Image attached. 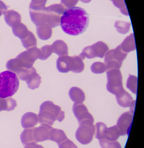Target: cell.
<instances>
[{
	"mask_svg": "<svg viewBox=\"0 0 144 148\" xmlns=\"http://www.w3.org/2000/svg\"><path fill=\"white\" fill-rule=\"evenodd\" d=\"M34 128H25L20 134V141L25 146L30 143H37L33 137Z\"/></svg>",
	"mask_w": 144,
	"mask_h": 148,
	"instance_id": "cell-21",
	"label": "cell"
},
{
	"mask_svg": "<svg viewBox=\"0 0 144 148\" xmlns=\"http://www.w3.org/2000/svg\"><path fill=\"white\" fill-rule=\"evenodd\" d=\"M80 1H81L83 3H90L91 1V0H80Z\"/></svg>",
	"mask_w": 144,
	"mask_h": 148,
	"instance_id": "cell-45",
	"label": "cell"
},
{
	"mask_svg": "<svg viewBox=\"0 0 144 148\" xmlns=\"http://www.w3.org/2000/svg\"><path fill=\"white\" fill-rule=\"evenodd\" d=\"M134 112L129 111L122 114L117 122V127L119 129L121 136L128 135L133 120Z\"/></svg>",
	"mask_w": 144,
	"mask_h": 148,
	"instance_id": "cell-9",
	"label": "cell"
},
{
	"mask_svg": "<svg viewBox=\"0 0 144 148\" xmlns=\"http://www.w3.org/2000/svg\"><path fill=\"white\" fill-rule=\"evenodd\" d=\"M120 136L119 130L117 128V126L115 125L107 129L104 140L109 141H115L117 140V139H119Z\"/></svg>",
	"mask_w": 144,
	"mask_h": 148,
	"instance_id": "cell-27",
	"label": "cell"
},
{
	"mask_svg": "<svg viewBox=\"0 0 144 148\" xmlns=\"http://www.w3.org/2000/svg\"><path fill=\"white\" fill-rule=\"evenodd\" d=\"M115 27L119 33L125 34L129 32L130 27V23H128V22L117 21L115 23Z\"/></svg>",
	"mask_w": 144,
	"mask_h": 148,
	"instance_id": "cell-30",
	"label": "cell"
},
{
	"mask_svg": "<svg viewBox=\"0 0 144 148\" xmlns=\"http://www.w3.org/2000/svg\"><path fill=\"white\" fill-rule=\"evenodd\" d=\"M47 0H32L30 3V7H44Z\"/></svg>",
	"mask_w": 144,
	"mask_h": 148,
	"instance_id": "cell-42",
	"label": "cell"
},
{
	"mask_svg": "<svg viewBox=\"0 0 144 148\" xmlns=\"http://www.w3.org/2000/svg\"><path fill=\"white\" fill-rule=\"evenodd\" d=\"M53 53L59 56H65L68 55V48L66 43L64 41L58 40L55 41L51 45Z\"/></svg>",
	"mask_w": 144,
	"mask_h": 148,
	"instance_id": "cell-17",
	"label": "cell"
},
{
	"mask_svg": "<svg viewBox=\"0 0 144 148\" xmlns=\"http://www.w3.org/2000/svg\"><path fill=\"white\" fill-rule=\"evenodd\" d=\"M64 10L65 8L61 4H52L47 7V24H48L51 28L59 25L61 17Z\"/></svg>",
	"mask_w": 144,
	"mask_h": 148,
	"instance_id": "cell-7",
	"label": "cell"
},
{
	"mask_svg": "<svg viewBox=\"0 0 144 148\" xmlns=\"http://www.w3.org/2000/svg\"><path fill=\"white\" fill-rule=\"evenodd\" d=\"M69 95L72 101L76 103H83L85 99L84 91L77 87H73L71 88L69 90Z\"/></svg>",
	"mask_w": 144,
	"mask_h": 148,
	"instance_id": "cell-16",
	"label": "cell"
},
{
	"mask_svg": "<svg viewBox=\"0 0 144 148\" xmlns=\"http://www.w3.org/2000/svg\"><path fill=\"white\" fill-rule=\"evenodd\" d=\"M59 148H78L74 143L70 140H66L58 144Z\"/></svg>",
	"mask_w": 144,
	"mask_h": 148,
	"instance_id": "cell-40",
	"label": "cell"
},
{
	"mask_svg": "<svg viewBox=\"0 0 144 148\" xmlns=\"http://www.w3.org/2000/svg\"><path fill=\"white\" fill-rule=\"evenodd\" d=\"M108 82L106 88L108 92L115 95L124 90L123 85V77L119 69H112L106 71Z\"/></svg>",
	"mask_w": 144,
	"mask_h": 148,
	"instance_id": "cell-5",
	"label": "cell"
},
{
	"mask_svg": "<svg viewBox=\"0 0 144 148\" xmlns=\"http://www.w3.org/2000/svg\"><path fill=\"white\" fill-rule=\"evenodd\" d=\"M79 56L82 58V60H84L85 58H87L89 59H92L95 58L96 55L92 45L88 46L84 48L82 53L79 55Z\"/></svg>",
	"mask_w": 144,
	"mask_h": 148,
	"instance_id": "cell-35",
	"label": "cell"
},
{
	"mask_svg": "<svg viewBox=\"0 0 144 148\" xmlns=\"http://www.w3.org/2000/svg\"><path fill=\"white\" fill-rule=\"evenodd\" d=\"M12 32L16 37H19L20 40L24 38L29 34V30L26 26L23 24L20 23L12 27Z\"/></svg>",
	"mask_w": 144,
	"mask_h": 148,
	"instance_id": "cell-25",
	"label": "cell"
},
{
	"mask_svg": "<svg viewBox=\"0 0 144 148\" xmlns=\"http://www.w3.org/2000/svg\"><path fill=\"white\" fill-rule=\"evenodd\" d=\"M6 68L8 69V71L14 73L15 74H17L22 69H23L21 68L20 64L19 63L18 61H17L16 58L9 60L6 63Z\"/></svg>",
	"mask_w": 144,
	"mask_h": 148,
	"instance_id": "cell-32",
	"label": "cell"
},
{
	"mask_svg": "<svg viewBox=\"0 0 144 148\" xmlns=\"http://www.w3.org/2000/svg\"><path fill=\"white\" fill-rule=\"evenodd\" d=\"M111 1H112V0H111Z\"/></svg>",
	"mask_w": 144,
	"mask_h": 148,
	"instance_id": "cell-46",
	"label": "cell"
},
{
	"mask_svg": "<svg viewBox=\"0 0 144 148\" xmlns=\"http://www.w3.org/2000/svg\"><path fill=\"white\" fill-rule=\"evenodd\" d=\"M68 138L64 132L61 130L57 128H52L50 133L49 140L54 141L58 144L62 143L63 141L67 140Z\"/></svg>",
	"mask_w": 144,
	"mask_h": 148,
	"instance_id": "cell-19",
	"label": "cell"
},
{
	"mask_svg": "<svg viewBox=\"0 0 144 148\" xmlns=\"http://www.w3.org/2000/svg\"><path fill=\"white\" fill-rule=\"evenodd\" d=\"M99 143L102 148H122L120 143L117 141H109L104 139L99 140Z\"/></svg>",
	"mask_w": 144,
	"mask_h": 148,
	"instance_id": "cell-38",
	"label": "cell"
},
{
	"mask_svg": "<svg viewBox=\"0 0 144 148\" xmlns=\"http://www.w3.org/2000/svg\"><path fill=\"white\" fill-rule=\"evenodd\" d=\"M40 51L37 47H33L27 51L22 52L16 58L22 68H30L35 62L40 58Z\"/></svg>",
	"mask_w": 144,
	"mask_h": 148,
	"instance_id": "cell-6",
	"label": "cell"
},
{
	"mask_svg": "<svg viewBox=\"0 0 144 148\" xmlns=\"http://www.w3.org/2000/svg\"><path fill=\"white\" fill-rule=\"evenodd\" d=\"M90 69L95 74H102L106 71V65L102 62H95L91 64Z\"/></svg>",
	"mask_w": 144,
	"mask_h": 148,
	"instance_id": "cell-37",
	"label": "cell"
},
{
	"mask_svg": "<svg viewBox=\"0 0 144 148\" xmlns=\"http://www.w3.org/2000/svg\"><path fill=\"white\" fill-rule=\"evenodd\" d=\"M93 120H86L78 122L79 127L76 133L77 140L82 145H88L92 141L95 134Z\"/></svg>",
	"mask_w": 144,
	"mask_h": 148,
	"instance_id": "cell-4",
	"label": "cell"
},
{
	"mask_svg": "<svg viewBox=\"0 0 144 148\" xmlns=\"http://www.w3.org/2000/svg\"><path fill=\"white\" fill-rule=\"evenodd\" d=\"M89 24V15L84 9L72 7L65 9L61 17L60 25L70 36H78L86 31Z\"/></svg>",
	"mask_w": 144,
	"mask_h": 148,
	"instance_id": "cell-1",
	"label": "cell"
},
{
	"mask_svg": "<svg viewBox=\"0 0 144 148\" xmlns=\"http://www.w3.org/2000/svg\"><path fill=\"white\" fill-rule=\"evenodd\" d=\"M37 34L41 40H48L52 36V28L48 24H44L37 27Z\"/></svg>",
	"mask_w": 144,
	"mask_h": 148,
	"instance_id": "cell-20",
	"label": "cell"
},
{
	"mask_svg": "<svg viewBox=\"0 0 144 148\" xmlns=\"http://www.w3.org/2000/svg\"><path fill=\"white\" fill-rule=\"evenodd\" d=\"M4 17L6 23L12 27L20 24L21 21V16L19 13L14 10H9L4 12Z\"/></svg>",
	"mask_w": 144,
	"mask_h": 148,
	"instance_id": "cell-15",
	"label": "cell"
},
{
	"mask_svg": "<svg viewBox=\"0 0 144 148\" xmlns=\"http://www.w3.org/2000/svg\"><path fill=\"white\" fill-rule=\"evenodd\" d=\"M34 72H36V69L34 67H32L30 68H23L20 71H19L18 73L16 75H17V77L19 78V79L22 81H27L29 77L30 76V75Z\"/></svg>",
	"mask_w": 144,
	"mask_h": 148,
	"instance_id": "cell-31",
	"label": "cell"
},
{
	"mask_svg": "<svg viewBox=\"0 0 144 148\" xmlns=\"http://www.w3.org/2000/svg\"><path fill=\"white\" fill-rule=\"evenodd\" d=\"M78 0H61V4L65 8L74 7L77 4Z\"/></svg>",
	"mask_w": 144,
	"mask_h": 148,
	"instance_id": "cell-41",
	"label": "cell"
},
{
	"mask_svg": "<svg viewBox=\"0 0 144 148\" xmlns=\"http://www.w3.org/2000/svg\"><path fill=\"white\" fill-rule=\"evenodd\" d=\"M120 47L122 50L127 53H129V52L136 50V42H135L134 34H130V36L126 37L120 45Z\"/></svg>",
	"mask_w": 144,
	"mask_h": 148,
	"instance_id": "cell-18",
	"label": "cell"
},
{
	"mask_svg": "<svg viewBox=\"0 0 144 148\" xmlns=\"http://www.w3.org/2000/svg\"><path fill=\"white\" fill-rule=\"evenodd\" d=\"M115 96L117 103L121 107L124 108L130 107L131 109L130 111L134 112L136 101H134L131 95L127 91L123 90L121 92L115 95Z\"/></svg>",
	"mask_w": 144,
	"mask_h": 148,
	"instance_id": "cell-12",
	"label": "cell"
},
{
	"mask_svg": "<svg viewBox=\"0 0 144 148\" xmlns=\"http://www.w3.org/2000/svg\"><path fill=\"white\" fill-rule=\"evenodd\" d=\"M40 55L39 59L41 60H45L49 56L53 53V49H52L51 45H46L43 46L40 49Z\"/></svg>",
	"mask_w": 144,
	"mask_h": 148,
	"instance_id": "cell-36",
	"label": "cell"
},
{
	"mask_svg": "<svg viewBox=\"0 0 144 148\" xmlns=\"http://www.w3.org/2000/svg\"><path fill=\"white\" fill-rule=\"evenodd\" d=\"M53 128L51 126L47 124H41L39 127L34 128L33 137L36 143L49 140L50 133Z\"/></svg>",
	"mask_w": 144,
	"mask_h": 148,
	"instance_id": "cell-11",
	"label": "cell"
},
{
	"mask_svg": "<svg viewBox=\"0 0 144 148\" xmlns=\"http://www.w3.org/2000/svg\"><path fill=\"white\" fill-rule=\"evenodd\" d=\"M29 12L32 21L37 27L47 24V11L45 6H29Z\"/></svg>",
	"mask_w": 144,
	"mask_h": 148,
	"instance_id": "cell-8",
	"label": "cell"
},
{
	"mask_svg": "<svg viewBox=\"0 0 144 148\" xmlns=\"http://www.w3.org/2000/svg\"><path fill=\"white\" fill-rule=\"evenodd\" d=\"M28 88L30 89H35L39 88L41 83V77L36 72L33 73L26 81Z\"/></svg>",
	"mask_w": 144,
	"mask_h": 148,
	"instance_id": "cell-24",
	"label": "cell"
},
{
	"mask_svg": "<svg viewBox=\"0 0 144 148\" xmlns=\"http://www.w3.org/2000/svg\"><path fill=\"white\" fill-rule=\"evenodd\" d=\"M128 53L124 52L123 50L121 49L120 45L116 47V49H113V58L117 62L123 63L124 59L127 56Z\"/></svg>",
	"mask_w": 144,
	"mask_h": 148,
	"instance_id": "cell-33",
	"label": "cell"
},
{
	"mask_svg": "<svg viewBox=\"0 0 144 148\" xmlns=\"http://www.w3.org/2000/svg\"><path fill=\"white\" fill-rule=\"evenodd\" d=\"M24 48L28 50L33 47H37V39L33 34L29 31L27 36L21 40Z\"/></svg>",
	"mask_w": 144,
	"mask_h": 148,
	"instance_id": "cell-26",
	"label": "cell"
},
{
	"mask_svg": "<svg viewBox=\"0 0 144 148\" xmlns=\"http://www.w3.org/2000/svg\"><path fill=\"white\" fill-rule=\"evenodd\" d=\"M24 148H44L42 146L37 145V143H30V144L25 145Z\"/></svg>",
	"mask_w": 144,
	"mask_h": 148,
	"instance_id": "cell-44",
	"label": "cell"
},
{
	"mask_svg": "<svg viewBox=\"0 0 144 148\" xmlns=\"http://www.w3.org/2000/svg\"><path fill=\"white\" fill-rule=\"evenodd\" d=\"M72 111L78 122L86 120H91L94 121L93 116L90 114L88 109H87V108L84 103H75L72 107Z\"/></svg>",
	"mask_w": 144,
	"mask_h": 148,
	"instance_id": "cell-10",
	"label": "cell"
},
{
	"mask_svg": "<svg viewBox=\"0 0 144 148\" xmlns=\"http://www.w3.org/2000/svg\"><path fill=\"white\" fill-rule=\"evenodd\" d=\"M73 57V68L72 71L75 73H80L84 71V63L83 62V60L78 56H74Z\"/></svg>",
	"mask_w": 144,
	"mask_h": 148,
	"instance_id": "cell-29",
	"label": "cell"
},
{
	"mask_svg": "<svg viewBox=\"0 0 144 148\" xmlns=\"http://www.w3.org/2000/svg\"><path fill=\"white\" fill-rule=\"evenodd\" d=\"M137 77L130 75L128 79L127 84H126L127 88L135 94H137Z\"/></svg>",
	"mask_w": 144,
	"mask_h": 148,
	"instance_id": "cell-34",
	"label": "cell"
},
{
	"mask_svg": "<svg viewBox=\"0 0 144 148\" xmlns=\"http://www.w3.org/2000/svg\"><path fill=\"white\" fill-rule=\"evenodd\" d=\"M38 117V122L40 124L44 123L52 126L56 120L61 122L64 119V112L53 102L45 101L41 104Z\"/></svg>",
	"mask_w": 144,
	"mask_h": 148,
	"instance_id": "cell-2",
	"label": "cell"
},
{
	"mask_svg": "<svg viewBox=\"0 0 144 148\" xmlns=\"http://www.w3.org/2000/svg\"><path fill=\"white\" fill-rule=\"evenodd\" d=\"M38 123V115L34 113L27 112L22 116L21 125L25 129L33 128Z\"/></svg>",
	"mask_w": 144,
	"mask_h": 148,
	"instance_id": "cell-14",
	"label": "cell"
},
{
	"mask_svg": "<svg viewBox=\"0 0 144 148\" xmlns=\"http://www.w3.org/2000/svg\"><path fill=\"white\" fill-rule=\"evenodd\" d=\"M112 1L116 7L119 9L120 11L123 14L126 16H129L127 8H126L124 0H112Z\"/></svg>",
	"mask_w": 144,
	"mask_h": 148,
	"instance_id": "cell-39",
	"label": "cell"
},
{
	"mask_svg": "<svg viewBox=\"0 0 144 148\" xmlns=\"http://www.w3.org/2000/svg\"><path fill=\"white\" fill-rule=\"evenodd\" d=\"M7 6L2 1L0 0V17L2 16L3 14H4V12L7 11Z\"/></svg>",
	"mask_w": 144,
	"mask_h": 148,
	"instance_id": "cell-43",
	"label": "cell"
},
{
	"mask_svg": "<svg viewBox=\"0 0 144 148\" xmlns=\"http://www.w3.org/2000/svg\"><path fill=\"white\" fill-rule=\"evenodd\" d=\"M19 87V81L14 73L10 71L0 73V97H12L16 93Z\"/></svg>",
	"mask_w": 144,
	"mask_h": 148,
	"instance_id": "cell-3",
	"label": "cell"
},
{
	"mask_svg": "<svg viewBox=\"0 0 144 148\" xmlns=\"http://www.w3.org/2000/svg\"><path fill=\"white\" fill-rule=\"evenodd\" d=\"M17 106L16 100L12 97L1 98L0 97V112L1 111H11L14 109Z\"/></svg>",
	"mask_w": 144,
	"mask_h": 148,
	"instance_id": "cell-22",
	"label": "cell"
},
{
	"mask_svg": "<svg viewBox=\"0 0 144 148\" xmlns=\"http://www.w3.org/2000/svg\"><path fill=\"white\" fill-rule=\"evenodd\" d=\"M92 47L95 51L96 57H99L101 58L104 57V55L109 50V48L106 43L101 41H99L92 45Z\"/></svg>",
	"mask_w": 144,
	"mask_h": 148,
	"instance_id": "cell-23",
	"label": "cell"
},
{
	"mask_svg": "<svg viewBox=\"0 0 144 148\" xmlns=\"http://www.w3.org/2000/svg\"><path fill=\"white\" fill-rule=\"evenodd\" d=\"M56 67L61 73H66L72 70L73 57L68 55L61 56L56 62Z\"/></svg>",
	"mask_w": 144,
	"mask_h": 148,
	"instance_id": "cell-13",
	"label": "cell"
},
{
	"mask_svg": "<svg viewBox=\"0 0 144 148\" xmlns=\"http://www.w3.org/2000/svg\"><path fill=\"white\" fill-rule=\"evenodd\" d=\"M108 128L106 125L103 122H98L95 125V138L98 140H104L105 138V134Z\"/></svg>",
	"mask_w": 144,
	"mask_h": 148,
	"instance_id": "cell-28",
	"label": "cell"
}]
</instances>
